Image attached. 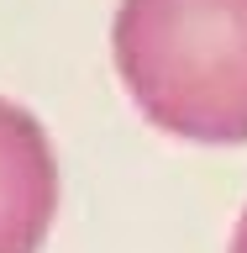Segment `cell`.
Here are the masks:
<instances>
[{"mask_svg":"<svg viewBox=\"0 0 247 253\" xmlns=\"http://www.w3.org/2000/svg\"><path fill=\"white\" fill-rule=\"evenodd\" d=\"M232 253H247V211H242V221H237V232H232Z\"/></svg>","mask_w":247,"mask_h":253,"instance_id":"3","label":"cell"},{"mask_svg":"<svg viewBox=\"0 0 247 253\" xmlns=\"http://www.w3.org/2000/svg\"><path fill=\"white\" fill-rule=\"evenodd\" d=\"M58 216V164L32 111L0 95V253H37Z\"/></svg>","mask_w":247,"mask_h":253,"instance_id":"2","label":"cell"},{"mask_svg":"<svg viewBox=\"0 0 247 253\" xmlns=\"http://www.w3.org/2000/svg\"><path fill=\"white\" fill-rule=\"evenodd\" d=\"M110 53L158 132L247 142V0H121Z\"/></svg>","mask_w":247,"mask_h":253,"instance_id":"1","label":"cell"}]
</instances>
